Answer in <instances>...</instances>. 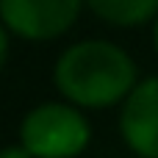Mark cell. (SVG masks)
Listing matches in <instances>:
<instances>
[{"label": "cell", "mask_w": 158, "mask_h": 158, "mask_svg": "<svg viewBox=\"0 0 158 158\" xmlns=\"http://www.w3.org/2000/svg\"><path fill=\"white\" fill-rule=\"evenodd\" d=\"M53 83L78 108H111L117 103L122 106L133 92L139 69L125 47L108 39H83L58 56Z\"/></svg>", "instance_id": "obj_1"}, {"label": "cell", "mask_w": 158, "mask_h": 158, "mask_svg": "<svg viewBox=\"0 0 158 158\" xmlns=\"http://www.w3.org/2000/svg\"><path fill=\"white\" fill-rule=\"evenodd\" d=\"M92 142L83 108L72 103H42L19 122V144L33 158H78Z\"/></svg>", "instance_id": "obj_2"}, {"label": "cell", "mask_w": 158, "mask_h": 158, "mask_svg": "<svg viewBox=\"0 0 158 158\" xmlns=\"http://www.w3.org/2000/svg\"><path fill=\"white\" fill-rule=\"evenodd\" d=\"M86 0H0V22L28 42L64 36L81 17Z\"/></svg>", "instance_id": "obj_3"}, {"label": "cell", "mask_w": 158, "mask_h": 158, "mask_svg": "<svg viewBox=\"0 0 158 158\" xmlns=\"http://www.w3.org/2000/svg\"><path fill=\"white\" fill-rule=\"evenodd\" d=\"M119 136L139 158H158V75L133 86L119 108Z\"/></svg>", "instance_id": "obj_4"}, {"label": "cell", "mask_w": 158, "mask_h": 158, "mask_svg": "<svg viewBox=\"0 0 158 158\" xmlns=\"http://www.w3.org/2000/svg\"><path fill=\"white\" fill-rule=\"evenodd\" d=\"M86 6L114 28H139L158 17V0H86Z\"/></svg>", "instance_id": "obj_5"}, {"label": "cell", "mask_w": 158, "mask_h": 158, "mask_svg": "<svg viewBox=\"0 0 158 158\" xmlns=\"http://www.w3.org/2000/svg\"><path fill=\"white\" fill-rule=\"evenodd\" d=\"M8 44H11V33H8V28L0 22V72H3V67H6V61H8Z\"/></svg>", "instance_id": "obj_6"}, {"label": "cell", "mask_w": 158, "mask_h": 158, "mask_svg": "<svg viewBox=\"0 0 158 158\" xmlns=\"http://www.w3.org/2000/svg\"><path fill=\"white\" fill-rule=\"evenodd\" d=\"M0 158H33L22 144H8V147H3L0 150Z\"/></svg>", "instance_id": "obj_7"}, {"label": "cell", "mask_w": 158, "mask_h": 158, "mask_svg": "<svg viewBox=\"0 0 158 158\" xmlns=\"http://www.w3.org/2000/svg\"><path fill=\"white\" fill-rule=\"evenodd\" d=\"M153 47H156V53H158V17L153 19Z\"/></svg>", "instance_id": "obj_8"}]
</instances>
